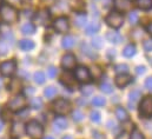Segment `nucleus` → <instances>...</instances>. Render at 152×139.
<instances>
[{
  "label": "nucleus",
  "instance_id": "obj_1",
  "mask_svg": "<svg viewBox=\"0 0 152 139\" xmlns=\"http://www.w3.org/2000/svg\"><path fill=\"white\" fill-rule=\"evenodd\" d=\"M0 15H1V19L7 24H14L19 19L18 11L13 6L7 5V4H4L0 7Z\"/></svg>",
  "mask_w": 152,
  "mask_h": 139
},
{
  "label": "nucleus",
  "instance_id": "obj_2",
  "mask_svg": "<svg viewBox=\"0 0 152 139\" xmlns=\"http://www.w3.org/2000/svg\"><path fill=\"white\" fill-rule=\"evenodd\" d=\"M26 133L32 139H41L44 135V127L39 124L37 120H31L25 126Z\"/></svg>",
  "mask_w": 152,
  "mask_h": 139
},
{
  "label": "nucleus",
  "instance_id": "obj_3",
  "mask_svg": "<svg viewBox=\"0 0 152 139\" xmlns=\"http://www.w3.org/2000/svg\"><path fill=\"white\" fill-rule=\"evenodd\" d=\"M105 21H106V24H107L110 27H112V29H119V27H121L123 24H124V18H123V15H121L120 13H118V12H112V13H110V14L105 18Z\"/></svg>",
  "mask_w": 152,
  "mask_h": 139
},
{
  "label": "nucleus",
  "instance_id": "obj_4",
  "mask_svg": "<svg viewBox=\"0 0 152 139\" xmlns=\"http://www.w3.org/2000/svg\"><path fill=\"white\" fill-rule=\"evenodd\" d=\"M26 103H27V102H26L25 96L19 94V96L14 97V98L10 102V104H8V108H10L11 111L18 112V111H21V110H24V108H25Z\"/></svg>",
  "mask_w": 152,
  "mask_h": 139
},
{
  "label": "nucleus",
  "instance_id": "obj_5",
  "mask_svg": "<svg viewBox=\"0 0 152 139\" xmlns=\"http://www.w3.org/2000/svg\"><path fill=\"white\" fill-rule=\"evenodd\" d=\"M139 113L145 118L152 117V97H145L139 105Z\"/></svg>",
  "mask_w": 152,
  "mask_h": 139
},
{
  "label": "nucleus",
  "instance_id": "obj_6",
  "mask_svg": "<svg viewBox=\"0 0 152 139\" xmlns=\"http://www.w3.org/2000/svg\"><path fill=\"white\" fill-rule=\"evenodd\" d=\"M53 110H54L56 113H58L60 116H64V114H66L71 111V104L66 99H58L53 104Z\"/></svg>",
  "mask_w": 152,
  "mask_h": 139
},
{
  "label": "nucleus",
  "instance_id": "obj_7",
  "mask_svg": "<svg viewBox=\"0 0 152 139\" xmlns=\"http://www.w3.org/2000/svg\"><path fill=\"white\" fill-rule=\"evenodd\" d=\"M15 70H17V63L14 60H8V61H4L0 64V73L4 77L13 75Z\"/></svg>",
  "mask_w": 152,
  "mask_h": 139
},
{
  "label": "nucleus",
  "instance_id": "obj_8",
  "mask_svg": "<svg viewBox=\"0 0 152 139\" xmlns=\"http://www.w3.org/2000/svg\"><path fill=\"white\" fill-rule=\"evenodd\" d=\"M75 78H77V80L81 81V83H90L91 80V72L90 70L85 66H79L76 69L75 72Z\"/></svg>",
  "mask_w": 152,
  "mask_h": 139
},
{
  "label": "nucleus",
  "instance_id": "obj_9",
  "mask_svg": "<svg viewBox=\"0 0 152 139\" xmlns=\"http://www.w3.org/2000/svg\"><path fill=\"white\" fill-rule=\"evenodd\" d=\"M53 27L58 33H66L70 27L69 19L65 17H60V18L56 19V21L53 23Z\"/></svg>",
  "mask_w": 152,
  "mask_h": 139
},
{
  "label": "nucleus",
  "instance_id": "obj_10",
  "mask_svg": "<svg viewBox=\"0 0 152 139\" xmlns=\"http://www.w3.org/2000/svg\"><path fill=\"white\" fill-rule=\"evenodd\" d=\"M76 57L72 53H67L61 58V66L65 70H72L76 66Z\"/></svg>",
  "mask_w": 152,
  "mask_h": 139
},
{
  "label": "nucleus",
  "instance_id": "obj_11",
  "mask_svg": "<svg viewBox=\"0 0 152 139\" xmlns=\"http://www.w3.org/2000/svg\"><path fill=\"white\" fill-rule=\"evenodd\" d=\"M140 98H142V92L139 90H133L132 92H130V94H129V107L131 110H134L137 104L139 103Z\"/></svg>",
  "mask_w": 152,
  "mask_h": 139
},
{
  "label": "nucleus",
  "instance_id": "obj_12",
  "mask_svg": "<svg viewBox=\"0 0 152 139\" xmlns=\"http://www.w3.org/2000/svg\"><path fill=\"white\" fill-rule=\"evenodd\" d=\"M114 81H115V85L118 87H125L132 81V78L129 74H118L115 77Z\"/></svg>",
  "mask_w": 152,
  "mask_h": 139
},
{
  "label": "nucleus",
  "instance_id": "obj_13",
  "mask_svg": "<svg viewBox=\"0 0 152 139\" xmlns=\"http://www.w3.org/2000/svg\"><path fill=\"white\" fill-rule=\"evenodd\" d=\"M50 17L51 15H50V12L47 10H41L36 15V21L39 25H46L50 21Z\"/></svg>",
  "mask_w": 152,
  "mask_h": 139
},
{
  "label": "nucleus",
  "instance_id": "obj_14",
  "mask_svg": "<svg viewBox=\"0 0 152 139\" xmlns=\"http://www.w3.org/2000/svg\"><path fill=\"white\" fill-rule=\"evenodd\" d=\"M114 7L118 12H125L127 10H130L131 7V2L130 0H113Z\"/></svg>",
  "mask_w": 152,
  "mask_h": 139
},
{
  "label": "nucleus",
  "instance_id": "obj_15",
  "mask_svg": "<svg viewBox=\"0 0 152 139\" xmlns=\"http://www.w3.org/2000/svg\"><path fill=\"white\" fill-rule=\"evenodd\" d=\"M99 30H100V24L98 21H92L85 27V33L87 35H93L96 34Z\"/></svg>",
  "mask_w": 152,
  "mask_h": 139
},
{
  "label": "nucleus",
  "instance_id": "obj_16",
  "mask_svg": "<svg viewBox=\"0 0 152 139\" xmlns=\"http://www.w3.org/2000/svg\"><path fill=\"white\" fill-rule=\"evenodd\" d=\"M106 39L107 41L112 42V44H120L123 41V37L115 31H110L106 33Z\"/></svg>",
  "mask_w": 152,
  "mask_h": 139
},
{
  "label": "nucleus",
  "instance_id": "obj_17",
  "mask_svg": "<svg viewBox=\"0 0 152 139\" xmlns=\"http://www.w3.org/2000/svg\"><path fill=\"white\" fill-rule=\"evenodd\" d=\"M25 132H26L25 126H24L21 123H14V124H13L12 135H13L14 137H21V136H24Z\"/></svg>",
  "mask_w": 152,
  "mask_h": 139
},
{
  "label": "nucleus",
  "instance_id": "obj_18",
  "mask_svg": "<svg viewBox=\"0 0 152 139\" xmlns=\"http://www.w3.org/2000/svg\"><path fill=\"white\" fill-rule=\"evenodd\" d=\"M75 42H76V40H75V38L72 35H66L61 40V46L65 50H70V48H72L75 46Z\"/></svg>",
  "mask_w": 152,
  "mask_h": 139
},
{
  "label": "nucleus",
  "instance_id": "obj_19",
  "mask_svg": "<svg viewBox=\"0 0 152 139\" xmlns=\"http://www.w3.org/2000/svg\"><path fill=\"white\" fill-rule=\"evenodd\" d=\"M67 125H69V123H67L66 118H64V117H58L53 121V126L58 130H65L67 127Z\"/></svg>",
  "mask_w": 152,
  "mask_h": 139
},
{
  "label": "nucleus",
  "instance_id": "obj_20",
  "mask_svg": "<svg viewBox=\"0 0 152 139\" xmlns=\"http://www.w3.org/2000/svg\"><path fill=\"white\" fill-rule=\"evenodd\" d=\"M115 117L119 121H126L129 120V113L124 107H117L115 110Z\"/></svg>",
  "mask_w": 152,
  "mask_h": 139
},
{
  "label": "nucleus",
  "instance_id": "obj_21",
  "mask_svg": "<svg viewBox=\"0 0 152 139\" xmlns=\"http://www.w3.org/2000/svg\"><path fill=\"white\" fill-rule=\"evenodd\" d=\"M19 47L23 51H31L34 48V42L30 39H23L19 41Z\"/></svg>",
  "mask_w": 152,
  "mask_h": 139
},
{
  "label": "nucleus",
  "instance_id": "obj_22",
  "mask_svg": "<svg viewBox=\"0 0 152 139\" xmlns=\"http://www.w3.org/2000/svg\"><path fill=\"white\" fill-rule=\"evenodd\" d=\"M136 53H137V48H136V46L132 45V44H129V45L125 46V48L123 50V54H124V57H126V58H132Z\"/></svg>",
  "mask_w": 152,
  "mask_h": 139
},
{
  "label": "nucleus",
  "instance_id": "obj_23",
  "mask_svg": "<svg viewBox=\"0 0 152 139\" xmlns=\"http://www.w3.org/2000/svg\"><path fill=\"white\" fill-rule=\"evenodd\" d=\"M21 32L24 33L25 35H31V34H34L36 32V26L31 23H26L21 26Z\"/></svg>",
  "mask_w": 152,
  "mask_h": 139
},
{
  "label": "nucleus",
  "instance_id": "obj_24",
  "mask_svg": "<svg viewBox=\"0 0 152 139\" xmlns=\"http://www.w3.org/2000/svg\"><path fill=\"white\" fill-rule=\"evenodd\" d=\"M86 23H87V17H86V14H84V13L77 14L76 18H75V24H76L77 26L83 27V26L86 25Z\"/></svg>",
  "mask_w": 152,
  "mask_h": 139
},
{
  "label": "nucleus",
  "instance_id": "obj_25",
  "mask_svg": "<svg viewBox=\"0 0 152 139\" xmlns=\"http://www.w3.org/2000/svg\"><path fill=\"white\" fill-rule=\"evenodd\" d=\"M137 6L140 10L148 11L152 8V0H137Z\"/></svg>",
  "mask_w": 152,
  "mask_h": 139
},
{
  "label": "nucleus",
  "instance_id": "obj_26",
  "mask_svg": "<svg viewBox=\"0 0 152 139\" xmlns=\"http://www.w3.org/2000/svg\"><path fill=\"white\" fill-rule=\"evenodd\" d=\"M20 86H21L20 80L15 78V79H12V80H11V83H10V85H8V90H10L11 92H18V91L20 90Z\"/></svg>",
  "mask_w": 152,
  "mask_h": 139
},
{
  "label": "nucleus",
  "instance_id": "obj_27",
  "mask_svg": "<svg viewBox=\"0 0 152 139\" xmlns=\"http://www.w3.org/2000/svg\"><path fill=\"white\" fill-rule=\"evenodd\" d=\"M81 50H83L84 54H86L87 57H90V58H92V59H94V58L97 57V53H96L88 45H86V44H83V45H81Z\"/></svg>",
  "mask_w": 152,
  "mask_h": 139
},
{
  "label": "nucleus",
  "instance_id": "obj_28",
  "mask_svg": "<svg viewBox=\"0 0 152 139\" xmlns=\"http://www.w3.org/2000/svg\"><path fill=\"white\" fill-rule=\"evenodd\" d=\"M44 96H45L46 98H48V99H53V98L57 96V89H56L54 86H48V87H46L45 91H44Z\"/></svg>",
  "mask_w": 152,
  "mask_h": 139
},
{
  "label": "nucleus",
  "instance_id": "obj_29",
  "mask_svg": "<svg viewBox=\"0 0 152 139\" xmlns=\"http://www.w3.org/2000/svg\"><path fill=\"white\" fill-rule=\"evenodd\" d=\"M114 71L118 73V74H127L129 72V66L126 64H118L114 66Z\"/></svg>",
  "mask_w": 152,
  "mask_h": 139
},
{
  "label": "nucleus",
  "instance_id": "obj_30",
  "mask_svg": "<svg viewBox=\"0 0 152 139\" xmlns=\"http://www.w3.org/2000/svg\"><path fill=\"white\" fill-rule=\"evenodd\" d=\"M129 23L131 24V25H137L138 24V21H139V15H138V13L137 12H134V11H132L130 14H129Z\"/></svg>",
  "mask_w": 152,
  "mask_h": 139
},
{
  "label": "nucleus",
  "instance_id": "obj_31",
  "mask_svg": "<svg viewBox=\"0 0 152 139\" xmlns=\"http://www.w3.org/2000/svg\"><path fill=\"white\" fill-rule=\"evenodd\" d=\"M31 107L32 108H34V110H40L41 107H42V100H41V98H32L31 99Z\"/></svg>",
  "mask_w": 152,
  "mask_h": 139
},
{
  "label": "nucleus",
  "instance_id": "obj_32",
  "mask_svg": "<svg viewBox=\"0 0 152 139\" xmlns=\"http://www.w3.org/2000/svg\"><path fill=\"white\" fill-rule=\"evenodd\" d=\"M92 46L94 48H103L104 46V41H103V38L100 37H94L92 39Z\"/></svg>",
  "mask_w": 152,
  "mask_h": 139
},
{
  "label": "nucleus",
  "instance_id": "obj_33",
  "mask_svg": "<svg viewBox=\"0 0 152 139\" xmlns=\"http://www.w3.org/2000/svg\"><path fill=\"white\" fill-rule=\"evenodd\" d=\"M33 79H34V81L37 83V84H44L45 83V80H46V78H45V74L42 73V72H36L34 73V75H33Z\"/></svg>",
  "mask_w": 152,
  "mask_h": 139
},
{
  "label": "nucleus",
  "instance_id": "obj_34",
  "mask_svg": "<svg viewBox=\"0 0 152 139\" xmlns=\"http://www.w3.org/2000/svg\"><path fill=\"white\" fill-rule=\"evenodd\" d=\"M105 103H106V100H105V98H103V97H94L93 99H92V105L93 106H104L105 105Z\"/></svg>",
  "mask_w": 152,
  "mask_h": 139
},
{
  "label": "nucleus",
  "instance_id": "obj_35",
  "mask_svg": "<svg viewBox=\"0 0 152 139\" xmlns=\"http://www.w3.org/2000/svg\"><path fill=\"white\" fill-rule=\"evenodd\" d=\"M100 90H102L104 93H112L113 87H112V85H111L110 83H103V84L100 85Z\"/></svg>",
  "mask_w": 152,
  "mask_h": 139
},
{
  "label": "nucleus",
  "instance_id": "obj_36",
  "mask_svg": "<svg viewBox=\"0 0 152 139\" xmlns=\"http://www.w3.org/2000/svg\"><path fill=\"white\" fill-rule=\"evenodd\" d=\"M90 119H91V121H93V123H99V121L102 120L100 113H99L98 111H92V112L90 113Z\"/></svg>",
  "mask_w": 152,
  "mask_h": 139
},
{
  "label": "nucleus",
  "instance_id": "obj_37",
  "mask_svg": "<svg viewBox=\"0 0 152 139\" xmlns=\"http://www.w3.org/2000/svg\"><path fill=\"white\" fill-rule=\"evenodd\" d=\"M72 118H73V120L75 121H81L83 119H84V113L80 111V110H76V111H73V113H72Z\"/></svg>",
  "mask_w": 152,
  "mask_h": 139
},
{
  "label": "nucleus",
  "instance_id": "obj_38",
  "mask_svg": "<svg viewBox=\"0 0 152 139\" xmlns=\"http://www.w3.org/2000/svg\"><path fill=\"white\" fill-rule=\"evenodd\" d=\"M8 52V45L6 41L0 40V56H5Z\"/></svg>",
  "mask_w": 152,
  "mask_h": 139
},
{
  "label": "nucleus",
  "instance_id": "obj_39",
  "mask_svg": "<svg viewBox=\"0 0 152 139\" xmlns=\"http://www.w3.org/2000/svg\"><path fill=\"white\" fill-rule=\"evenodd\" d=\"M63 81L67 85V86H71L73 83H75V80H73V77H71L69 73H65L64 75H63Z\"/></svg>",
  "mask_w": 152,
  "mask_h": 139
},
{
  "label": "nucleus",
  "instance_id": "obj_40",
  "mask_svg": "<svg viewBox=\"0 0 152 139\" xmlns=\"http://www.w3.org/2000/svg\"><path fill=\"white\" fill-rule=\"evenodd\" d=\"M130 139H144V136H143V133H142L138 129H134V130L132 131V133H131Z\"/></svg>",
  "mask_w": 152,
  "mask_h": 139
},
{
  "label": "nucleus",
  "instance_id": "obj_41",
  "mask_svg": "<svg viewBox=\"0 0 152 139\" xmlns=\"http://www.w3.org/2000/svg\"><path fill=\"white\" fill-rule=\"evenodd\" d=\"M56 75H57V69L54 66H50L48 70H47V77L51 78V79H53Z\"/></svg>",
  "mask_w": 152,
  "mask_h": 139
},
{
  "label": "nucleus",
  "instance_id": "obj_42",
  "mask_svg": "<svg viewBox=\"0 0 152 139\" xmlns=\"http://www.w3.org/2000/svg\"><path fill=\"white\" fill-rule=\"evenodd\" d=\"M92 92H93V87L92 86H85V87L81 89V93L84 96H90V94H92Z\"/></svg>",
  "mask_w": 152,
  "mask_h": 139
},
{
  "label": "nucleus",
  "instance_id": "obj_43",
  "mask_svg": "<svg viewBox=\"0 0 152 139\" xmlns=\"http://www.w3.org/2000/svg\"><path fill=\"white\" fill-rule=\"evenodd\" d=\"M144 50L146 52H152V40H145L144 41Z\"/></svg>",
  "mask_w": 152,
  "mask_h": 139
},
{
  "label": "nucleus",
  "instance_id": "obj_44",
  "mask_svg": "<svg viewBox=\"0 0 152 139\" xmlns=\"http://www.w3.org/2000/svg\"><path fill=\"white\" fill-rule=\"evenodd\" d=\"M145 87H146L149 91H152V77H149V78L145 80Z\"/></svg>",
  "mask_w": 152,
  "mask_h": 139
},
{
  "label": "nucleus",
  "instance_id": "obj_45",
  "mask_svg": "<svg viewBox=\"0 0 152 139\" xmlns=\"http://www.w3.org/2000/svg\"><path fill=\"white\" fill-rule=\"evenodd\" d=\"M145 71H146L145 66H138V67H137V70H136L137 74H144V73H145Z\"/></svg>",
  "mask_w": 152,
  "mask_h": 139
},
{
  "label": "nucleus",
  "instance_id": "obj_46",
  "mask_svg": "<svg viewBox=\"0 0 152 139\" xmlns=\"http://www.w3.org/2000/svg\"><path fill=\"white\" fill-rule=\"evenodd\" d=\"M100 74H102V72H100L99 67H97V66L93 67V75H94V77H99Z\"/></svg>",
  "mask_w": 152,
  "mask_h": 139
},
{
  "label": "nucleus",
  "instance_id": "obj_47",
  "mask_svg": "<svg viewBox=\"0 0 152 139\" xmlns=\"http://www.w3.org/2000/svg\"><path fill=\"white\" fill-rule=\"evenodd\" d=\"M146 32H148V33H149V34L152 37V23L148 25V27H146Z\"/></svg>",
  "mask_w": 152,
  "mask_h": 139
},
{
  "label": "nucleus",
  "instance_id": "obj_48",
  "mask_svg": "<svg viewBox=\"0 0 152 139\" xmlns=\"http://www.w3.org/2000/svg\"><path fill=\"white\" fill-rule=\"evenodd\" d=\"M42 1H44L45 4H53L56 0H42Z\"/></svg>",
  "mask_w": 152,
  "mask_h": 139
},
{
  "label": "nucleus",
  "instance_id": "obj_49",
  "mask_svg": "<svg viewBox=\"0 0 152 139\" xmlns=\"http://www.w3.org/2000/svg\"><path fill=\"white\" fill-rule=\"evenodd\" d=\"M2 129H4V123L0 120V131H2Z\"/></svg>",
  "mask_w": 152,
  "mask_h": 139
},
{
  "label": "nucleus",
  "instance_id": "obj_50",
  "mask_svg": "<svg viewBox=\"0 0 152 139\" xmlns=\"http://www.w3.org/2000/svg\"><path fill=\"white\" fill-rule=\"evenodd\" d=\"M63 139H73V138H72L71 136H65V137H64Z\"/></svg>",
  "mask_w": 152,
  "mask_h": 139
},
{
  "label": "nucleus",
  "instance_id": "obj_51",
  "mask_svg": "<svg viewBox=\"0 0 152 139\" xmlns=\"http://www.w3.org/2000/svg\"><path fill=\"white\" fill-rule=\"evenodd\" d=\"M1 86H2V81H1V79H0V89H1Z\"/></svg>",
  "mask_w": 152,
  "mask_h": 139
},
{
  "label": "nucleus",
  "instance_id": "obj_52",
  "mask_svg": "<svg viewBox=\"0 0 152 139\" xmlns=\"http://www.w3.org/2000/svg\"><path fill=\"white\" fill-rule=\"evenodd\" d=\"M44 139H54V138H52V137H46V138H44Z\"/></svg>",
  "mask_w": 152,
  "mask_h": 139
},
{
  "label": "nucleus",
  "instance_id": "obj_53",
  "mask_svg": "<svg viewBox=\"0 0 152 139\" xmlns=\"http://www.w3.org/2000/svg\"><path fill=\"white\" fill-rule=\"evenodd\" d=\"M0 2H1V0H0Z\"/></svg>",
  "mask_w": 152,
  "mask_h": 139
}]
</instances>
